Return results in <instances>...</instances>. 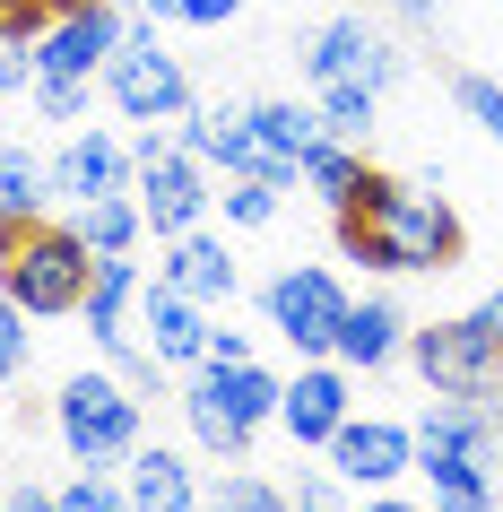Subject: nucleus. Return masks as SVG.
Returning <instances> with one entry per match:
<instances>
[{
  "mask_svg": "<svg viewBox=\"0 0 503 512\" xmlns=\"http://www.w3.org/2000/svg\"><path fill=\"white\" fill-rule=\"evenodd\" d=\"M339 261H365L382 278L460 270V217L434 183L408 174H365V191L339 209Z\"/></svg>",
  "mask_w": 503,
  "mask_h": 512,
  "instance_id": "1",
  "label": "nucleus"
},
{
  "mask_svg": "<svg viewBox=\"0 0 503 512\" xmlns=\"http://www.w3.org/2000/svg\"><path fill=\"white\" fill-rule=\"evenodd\" d=\"M87 287H96V252L79 243V226H53V217L0 226V296L27 322H70Z\"/></svg>",
  "mask_w": 503,
  "mask_h": 512,
  "instance_id": "2",
  "label": "nucleus"
},
{
  "mask_svg": "<svg viewBox=\"0 0 503 512\" xmlns=\"http://www.w3.org/2000/svg\"><path fill=\"white\" fill-rule=\"evenodd\" d=\"M278 391H287V374H269L261 356H243V365H191V382H183L191 443L209 460H243L252 434L278 426Z\"/></svg>",
  "mask_w": 503,
  "mask_h": 512,
  "instance_id": "3",
  "label": "nucleus"
},
{
  "mask_svg": "<svg viewBox=\"0 0 503 512\" xmlns=\"http://www.w3.org/2000/svg\"><path fill=\"white\" fill-rule=\"evenodd\" d=\"M53 434L79 469H122L148 443V400L122 374H70L53 391Z\"/></svg>",
  "mask_w": 503,
  "mask_h": 512,
  "instance_id": "4",
  "label": "nucleus"
},
{
  "mask_svg": "<svg viewBox=\"0 0 503 512\" xmlns=\"http://www.w3.org/2000/svg\"><path fill=\"white\" fill-rule=\"evenodd\" d=\"M408 365L434 400H503V339L477 313H451V322H425L408 330Z\"/></svg>",
  "mask_w": 503,
  "mask_h": 512,
  "instance_id": "5",
  "label": "nucleus"
},
{
  "mask_svg": "<svg viewBox=\"0 0 503 512\" xmlns=\"http://www.w3.org/2000/svg\"><path fill=\"white\" fill-rule=\"evenodd\" d=\"M96 87L113 96L122 122H148V131H165V122H183V113H191V70H183V53H165V44H157L148 18L122 27V44H113V61H105V79H96Z\"/></svg>",
  "mask_w": 503,
  "mask_h": 512,
  "instance_id": "6",
  "label": "nucleus"
},
{
  "mask_svg": "<svg viewBox=\"0 0 503 512\" xmlns=\"http://www.w3.org/2000/svg\"><path fill=\"white\" fill-rule=\"evenodd\" d=\"M131 200H139V217H148V235L157 243H174V235H191L200 217H209V165L191 157L183 139H165V131H139L131 139Z\"/></svg>",
  "mask_w": 503,
  "mask_h": 512,
  "instance_id": "7",
  "label": "nucleus"
},
{
  "mask_svg": "<svg viewBox=\"0 0 503 512\" xmlns=\"http://www.w3.org/2000/svg\"><path fill=\"white\" fill-rule=\"evenodd\" d=\"M139 287H148V270H139L131 252H105V261H96V287H87V304H79V322H87V339L122 365V382L148 391V382H165V365L139 348Z\"/></svg>",
  "mask_w": 503,
  "mask_h": 512,
  "instance_id": "8",
  "label": "nucleus"
},
{
  "mask_svg": "<svg viewBox=\"0 0 503 512\" xmlns=\"http://www.w3.org/2000/svg\"><path fill=\"white\" fill-rule=\"evenodd\" d=\"M347 287H339V270L330 261H287V270L261 287V313H269V330L287 339L295 356H330V339H339V322H347Z\"/></svg>",
  "mask_w": 503,
  "mask_h": 512,
  "instance_id": "9",
  "label": "nucleus"
},
{
  "mask_svg": "<svg viewBox=\"0 0 503 512\" xmlns=\"http://www.w3.org/2000/svg\"><path fill=\"white\" fill-rule=\"evenodd\" d=\"M399 70H408V53H399L391 35L373 27V18H321L313 35H304V79L321 87H399Z\"/></svg>",
  "mask_w": 503,
  "mask_h": 512,
  "instance_id": "10",
  "label": "nucleus"
},
{
  "mask_svg": "<svg viewBox=\"0 0 503 512\" xmlns=\"http://www.w3.org/2000/svg\"><path fill=\"white\" fill-rule=\"evenodd\" d=\"M174 139H183L200 165H217L226 183H235V174H261V183H278V191L304 183V174H295V165L252 131V105H191L183 122H174Z\"/></svg>",
  "mask_w": 503,
  "mask_h": 512,
  "instance_id": "11",
  "label": "nucleus"
},
{
  "mask_svg": "<svg viewBox=\"0 0 503 512\" xmlns=\"http://www.w3.org/2000/svg\"><path fill=\"white\" fill-rule=\"evenodd\" d=\"M356 417V374L339 356H295L287 391H278V426H287L295 452H330V434Z\"/></svg>",
  "mask_w": 503,
  "mask_h": 512,
  "instance_id": "12",
  "label": "nucleus"
},
{
  "mask_svg": "<svg viewBox=\"0 0 503 512\" xmlns=\"http://www.w3.org/2000/svg\"><path fill=\"white\" fill-rule=\"evenodd\" d=\"M113 44H122V9L113 0H61L53 27L35 35V79H105Z\"/></svg>",
  "mask_w": 503,
  "mask_h": 512,
  "instance_id": "13",
  "label": "nucleus"
},
{
  "mask_svg": "<svg viewBox=\"0 0 503 512\" xmlns=\"http://www.w3.org/2000/svg\"><path fill=\"white\" fill-rule=\"evenodd\" d=\"M330 469H339L356 495H373V486H399L417 478V426H399V417H347L339 434H330Z\"/></svg>",
  "mask_w": 503,
  "mask_h": 512,
  "instance_id": "14",
  "label": "nucleus"
},
{
  "mask_svg": "<svg viewBox=\"0 0 503 512\" xmlns=\"http://www.w3.org/2000/svg\"><path fill=\"white\" fill-rule=\"evenodd\" d=\"M209 304H191L183 287H165V278H148L139 287V348L157 356L165 374H191L200 356H209Z\"/></svg>",
  "mask_w": 503,
  "mask_h": 512,
  "instance_id": "15",
  "label": "nucleus"
},
{
  "mask_svg": "<svg viewBox=\"0 0 503 512\" xmlns=\"http://www.w3.org/2000/svg\"><path fill=\"white\" fill-rule=\"evenodd\" d=\"M44 174H53V200L79 209V200H105V191H131L139 165H131V148L113 131H70L53 157H44Z\"/></svg>",
  "mask_w": 503,
  "mask_h": 512,
  "instance_id": "16",
  "label": "nucleus"
},
{
  "mask_svg": "<svg viewBox=\"0 0 503 512\" xmlns=\"http://www.w3.org/2000/svg\"><path fill=\"white\" fill-rule=\"evenodd\" d=\"M165 261H157V278L165 287H183L191 304H235V287H243V270H235V252L209 235V226H191V235H174V243H157Z\"/></svg>",
  "mask_w": 503,
  "mask_h": 512,
  "instance_id": "17",
  "label": "nucleus"
},
{
  "mask_svg": "<svg viewBox=\"0 0 503 512\" xmlns=\"http://www.w3.org/2000/svg\"><path fill=\"white\" fill-rule=\"evenodd\" d=\"M122 495H131V512H200V469H191V452H174V443H139L131 460H122Z\"/></svg>",
  "mask_w": 503,
  "mask_h": 512,
  "instance_id": "18",
  "label": "nucleus"
},
{
  "mask_svg": "<svg viewBox=\"0 0 503 512\" xmlns=\"http://www.w3.org/2000/svg\"><path fill=\"white\" fill-rule=\"evenodd\" d=\"M399 348H408V313H399L391 296H356L347 322H339V339H330V356H339L347 374H382Z\"/></svg>",
  "mask_w": 503,
  "mask_h": 512,
  "instance_id": "19",
  "label": "nucleus"
},
{
  "mask_svg": "<svg viewBox=\"0 0 503 512\" xmlns=\"http://www.w3.org/2000/svg\"><path fill=\"white\" fill-rule=\"evenodd\" d=\"M417 478H425V504H434V512H495V460L425 452V460H417Z\"/></svg>",
  "mask_w": 503,
  "mask_h": 512,
  "instance_id": "20",
  "label": "nucleus"
},
{
  "mask_svg": "<svg viewBox=\"0 0 503 512\" xmlns=\"http://www.w3.org/2000/svg\"><path fill=\"white\" fill-rule=\"evenodd\" d=\"M365 148H347V139H313V148H304V191H313L321 209L339 217L347 200H356V191H365Z\"/></svg>",
  "mask_w": 503,
  "mask_h": 512,
  "instance_id": "21",
  "label": "nucleus"
},
{
  "mask_svg": "<svg viewBox=\"0 0 503 512\" xmlns=\"http://www.w3.org/2000/svg\"><path fill=\"white\" fill-rule=\"evenodd\" d=\"M70 226H79V243L96 252V261H105V252H131V243L148 235V217H139V200H131V191H105V200H79V217H70Z\"/></svg>",
  "mask_w": 503,
  "mask_h": 512,
  "instance_id": "22",
  "label": "nucleus"
},
{
  "mask_svg": "<svg viewBox=\"0 0 503 512\" xmlns=\"http://www.w3.org/2000/svg\"><path fill=\"white\" fill-rule=\"evenodd\" d=\"M53 209V174L35 148H0V226H27Z\"/></svg>",
  "mask_w": 503,
  "mask_h": 512,
  "instance_id": "23",
  "label": "nucleus"
},
{
  "mask_svg": "<svg viewBox=\"0 0 503 512\" xmlns=\"http://www.w3.org/2000/svg\"><path fill=\"white\" fill-rule=\"evenodd\" d=\"M252 131H261L269 148L295 165V174H304V148H313V139H330V131H321V105H295V96H269V105H252Z\"/></svg>",
  "mask_w": 503,
  "mask_h": 512,
  "instance_id": "24",
  "label": "nucleus"
},
{
  "mask_svg": "<svg viewBox=\"0 0 503 512\" xmlns=\"http://www.w3.org/2000/svg\"><path fill=\"white\" fill-rule=\"evenodd\" d=\"M313 105H321V131H330V139L365 148V139H373V113H382V96H373V87H321Z\"/></svg>",
  "mask_w": 503,
  "mask_h": 512,
  "instance_id": "25",
  "label": "nucleus"
},
{
  "mask_svg": "<svg viewBox=\"0 0 503 512\" xmlns=\"http://www.w3.org/2000/svg\"><path fill=\"white\" fill-rule=\"evenodd\" d=\"M200 512H295V504H287V486H269V478H252V469H235V478H217L209 495H200Z\"/></svg>",
  "mask_w": 503,
  "mask_h": 512,
  "instance_id": "26",
  "label": "nucleus"
},
{
  "mask_svg": "<svg viewBox=\"0 0 503 512\" xmlns=\"http://www.w3.org/2000/svg\"><path fill=\"white\" fill-rule=\"evenodd\" d=\"M287 504L295 512H356V486L321 460V469H295V486H287Z\"/></svg>",
  "mask_w": 503,
  "mask_h": 512,
  "instance_id": "27",
  "label": "nucleus"
},
{
  "mask_svg": "<svg viewBox=\"0 0 503 512\" xmlns=\"http://www.w3.org/2000/svg\"><path fill=\"white\" fill-rule=\"evenodd\" d=\"M61 512H131V495H122V478H105V469H79L70 486H53Z\"/></svg>",
  "mask_w": 503,
  "mask_h": 512,
  "instance_id": "28",
  "label": "nucleus"
},
{
  "mask_svg": "<svg viewBox=\"0 0 503 512\" xmlns=\"http://www.w3.org/2000/svg\"><path fill=\"white\" fill-rule=\"evenodd\" d=\"M148 9V27H226L243 18V0H139Z\"/></svg>",
  "mask_w": 503,
  "mask_h": 512,
  "instance_id": "29",
  "label": "nucleus"
},
{
  "mask_svg": "<svg viewBox=\"0 0 503 512\" xmlns=\"http://www.w3.org/2000/svg\"><path fill=\"white\" fill-rule=\"evenodd\" d=\"M217 200H226V226H269L278 217V183H261V174H235Z\"/></svg>",
  "mask_w": 503,
  "mask_h": 512,
  "instance_id": "30",
  "label": "nucleus"
},
{
  "mask_svg": "<svg viewBox=\"0 0 503 512\" xmlns=\"http://www.w3.org/2000/svg\"><path fill=\"white\" fill-rule=\"evenodd\" d=\"M96 105V79H35V113L44 122H79Z\"/></svg>",
  "mask_w": 503,
  "mask_h": 512,
  "instance_id": "31",
  "label": "nucleus"
},
{
  "mask_svg": "<svg viewBox=\"0 0 503 512\" xmlns=\"http://www.w3.org/2000/svg\"><path fill=\"white\" fill-rule=\"evenodd\" d=\"M27 356H35V339H27V313H18V304L0 296V391H9V382L27 374Z\"/></svg>",
  "mask_w": 503,
  "mask_h": 512,
  "instance_id": "32",
  "label": "nucleus"
},
{
  "mask_svg": "<svg viewBox=\"0 0 503 512\" xmlns=\"http://www.w3.org/2000/svg\"><path fill=\"white\" fill-rule=\"evenodd\" d=\"M61 0H0V44H35V35L53 27Z\"/></svg>",
  "mask_w": 503,
  "mask_h": 512,
  "instance_id": "33",
  "label": "nucleus"
},
{
  "mask_svg": "<svg viewBox=\"0 0 503 512\" xmlns=\"http://www.w3.org/2000/svg\"><path fill=\"white\" fill-rule=\"evenodd\" d=\"M451 96H460V113H469L486 139H503V87H495V79H460Z\"/></svg>",
  "mask_w": 503,
  "mask_h": 512,
  "instance_id": "34",
  "label": "nucleus"
},
{
  "mask_svg": "<svg viewBox=\"0 0 503 512\" xmlns=\"http://www.w3.org/2000/svg\"><path fill=\"white\" fill-rule=\"evenodd\" d=\"M0 96H35V53L27 44H0Z\"/></svg>",
  "mask_w": 503,
  "mask_h": 512,
  "instance_id": "35",
  "label": "nucleus"
},
{
  "mask_svg": "<svg viewBox=\"0 0 503 512\" xmlns=\"http://www.w3.org/2000/svg\"><path fill=\"white\" fill-rule=\"evenodd\" d=\"M252 356V330H235V322H209V356L200 365H243Z\"/></svg>",
  "mask_w": 503,
  "mask_h": 512,
  "instance_id": "36",
  "label": "nucleus"
},
{
  "mask_svg": "<svg viewBox=\"0 0 503 512\" xmlns=\"http://www.w3.org/2000/svg\"><path fill=\"white\" fill-rule=\"evenodd\" d=\"M356 512H434V504H425V495H399V486H373Z\"/></svg>",
  "mask_w": 503,
  "mask_h": 512,
  "instance_id": "37",
  "label": "nucleus"
},
{
  "mask_svg": "<svg viewBox=\"0 0 503 512\" xmlns=\"http://www.w3.org/2000/svg\"><path fill=\"white\" fill-rule=\"evenodd\" d=\"M0 512H61V504H53V486H9Z\"/></svg>",
  "mask_w": 503,
  "mask_h": 512,
  "instance_id": "38",
  "label": "nucleus"
},
{
  "mask_svg": "<svg viewBox=\"0 0 503 512\" xmlns=\"http://www.w3.org/2000/svg\"><path fill=\"white\" fill-rule=\"evenodd\" d=\"M477 322H486V330H495V339H503V287H495V296H486V304H477Z\"/></svg>",
  "mask_w": 503,
  "mask_h": 512,
  "instance_id": "39",
  "label": "nucleus"
},
{
  "mask_svg": "<svg viewBox=\"0 0 503 512\" xmlns=\"http://www.w3.org/2000/svg\"><path fill=\"white\" fill-rule=\"evenodd\" d=\"M382 9H399V18H434V0H382Z\"/></svg>",
  "mask_w": 503,
  "mask_h": 512,
  "instance_id": "40",
  "label": "nucleus"
},
{
  "mask_svg": "<svg viewBox=\"0 0 503 512\" xmlns=\"http://www.w3.org/2000/svg\"><path fill=\"white\" fill-rule=\"evenodd\" d=\"M495 512H503V495H495Z\"/></svg>",
  "mask_w": 503,
  "mask_h": 512,
  "instance_id": "41",
  "label": "nucleus"
}]
</instances>
